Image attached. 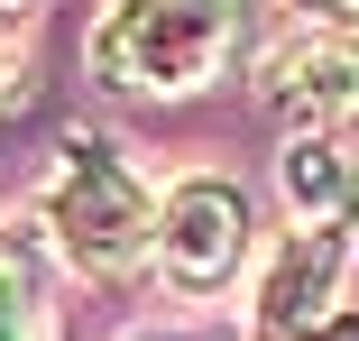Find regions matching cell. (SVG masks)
Segmentation results:
<instances>
[{
  "instance_id": "cell-10",
  "label": "cell",
  "mask_w": 359,
  "mask_h": 341,
  "mask_svg": "<svg viewBox=\"0 0 359 341\" xmlns=\"http://www.w3.org/2000/svg\"><path fill=\"white\" fill-rule=\"evenodd\" d=\"M295 10H313V19H359V0H295Z\"/></svg>"
},
{
  "instance_id": "cell-4",
  "label": "cell",
  "mask_w": 359,
  "mask_h": 341,
  "mask_svg": "<svg viewBox=\"0 0 359 341\" xmlns=\"http://www.w3.org/2000/svg\"><path fill=\"white\" fill-rule=\"evenodd\" d=\"M258 102L295 129V139H332L341 120H359V46L350 37H295L267 55Z\"/></svg>"
},
{
  "instance_id": "cell-9",
  "label": "cell",
  "mask_w": 359,
  "mask_h": 341,
  "mask_svg": "<svg viewBox=\"0 0 359 341\" xmlns=\"http://www.w3.org/2000/svg\"><path fill=\"white\" fill-rule=\"evenodd\" d=\"M0 102H19V37L0 28Z\"/></svg>"
},
{
  "instance_id": "cell-2",
  "label": "cell",
  "mask_w": 359,
  "mask_h": 341,
  "mask_svg": "<svg viewBox=\"0 0 359 341\" xmlns=\"http://www.w3.org/2000/svg\"><path fill=\"white\" fill-rule=\"evenodd\" d=\"M46 231L55 249L93 267V277H129L138 258L157 249V213H148V185L129 175V157L93 129L55 148V185H46Z\"/></svg>"
},
{
  "instance_id": "cell-6",
  "label": "cell",
  "mask_w": 359,
  "mask_h": 341,
  "mask_svg": "<svg viewBox=\"0 0 359 341\" xmlns=\"http://www.w3.org/2000/svg\"><path fill=\"white\" fill-rule=\"evenodd\" d=\"M350 166H359V157H350L341 139H285L276 185H285V203H295V222H332V213H341Z\"/></svg>"
},
{
  "instance_id": "cell-1",
  "label": "cell",
  "mask_w": 359,
  "mask_h": 341,
  "mask_svg": "<svg viewBox=\"0 0 359 341\" xmlns=\"http://www.w3.org/2000/svg\"><path fill=\"white\" fill-rule=\"evenodd\" d=\"M249 37V0H111L93 28V83L111 93H203Z\"/></svg>"
},
{
  "instance_id": "cell-7",
  "label": "cell",
  "mask_w": 359,
  "mask_h": 341,
  "mask_svg": "<svg viewBox=\"0 0 359 341\" xmlns=\"http://www.w3.org/2000/svg\"><path fill=\"white\" fill-rule=\"evenodd\" d=\"M0 341H55V314H46V267H37V240H0Z\"/></svg>"
},
{
  "instance_id": "cell-3",
  "label": "cell",
  "mask_w": 359,
  "mask_h": 341,
  "mask_svg": "<svg viewBox=\"0 0 359 341\" xmlns=\"http://www.w3.org/2000/svg\"><path fill=\"white\" fill-rule=\"evenodd\" d=\"M240 258H249V194L222 185V175H184L157 203V267L184 295H203V286H222Z\"/></svg>"
},
{
  "instance_id": "cell-8",
  "label": "cell",
  "mask_w": 359,
  "mask_h": 341,
  "mask_svg": "<svg viewBox=\"0 0 359 341\" xmlns=\"http://www.w3.org/2000/svg\"><path fill=\"white\" fill-rule=\"evenodd\" d=\"M332 231H341V249L359 258V166H350V194H341V213H332Z\"/></svg>"
},
{
  "instance_id": "cell-5",
  "label": "cell",
  "mask_w": 359,
  "mask_h": 341,
  "mask_svg": "<svg viewBox=\"0 0 359 341\" xmlns=\"http://www.w3.org/2000/svg\"><path fill=\"white\" fill-rule=\"evenodd\" d=\"M341 267H350V249H341L332 231H285L276 258H267V277H258V332H267V341L323 332L332 305H341Z\"/></svg>"
},
{
  "instance_id": "cell-12",
  "label": "cell",
  "mask_w": 359,
  "mask_h": 341,
  "mask_svg": "<svg viewBox=\"0 0 359 341\" xmlns=\"http://www.w3.org/2000/svg\"><path fill=\"white\" fill-rule=\"evenodd\" d=\"M0 10H10V0H0Z\"/></svg>"
},
{
  "instance_id": "cell-11",
  "label": "cell",
  "mask_w": 359,
  "mask_h": 341,
  "mask_svg": "<svg viewBox=\"0 0 359 341\" xmlns=\"http://www.w3.org/2000/svg\"><path fill=\"white\" fill-rule=\"evenodd\" d=\"M304 341H359V323H350V314H332V323H323V332H304Z\"/></svg>"
}]
</instances>
